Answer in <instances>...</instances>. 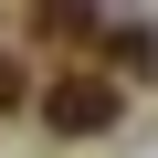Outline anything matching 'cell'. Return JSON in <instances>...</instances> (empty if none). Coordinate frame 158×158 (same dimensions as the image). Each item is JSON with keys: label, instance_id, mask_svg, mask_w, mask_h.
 Instances as JSON below:
<instances>
[{"label": "cell", "instance_id": "6da1fadb", "mask_svg": "<svg viewBox=\"0 0 158 158\" xmlns=\"http://www.w3.org/2000/svg\"><path fill=\"white\" fill-rule=\"evenodd\" d=\"M116 116H127V85H116L106 63H63L53 85H42V127L53 137H106Z\"/></svg>", "mask_w": 158, "mask_h": 158}, {"label": "cell", "instance_id": "7a4b0ae2", "mask_svg": "<svg viewBox=\"0 0 158 158\" xmlns=\"http://www.w3.org/2000/svg\"><path fill=\"white\" fill-rule=\"evenodd\" d=\"M32 42H53V53H95L106 21H95V11H74V0H42V11H32Z\"/></svg>", "mask_w": 158, "mask_h": 158}, {"label": "cell", "instance_id": "3957f363", "mask_svg": "<svg viewBox=\"0 0 158 158\" xmlns=\"http://www.w3.org/2000/svg\"><path fill=\"white\" fill-rule=\"evenodd\" d=\"M95 63H116V74H158V32H148V21H106Z\"/></svg>", "mask_w": 158, "mask_h": 158}, {"label": "cell", "instance_id": "277c9868", "mask_svg": "<svg viewBox=\"0 0 158 158\" xmlns=\"http://www.w3.org/2000/svg\"><path fill=\"white\" fill-rule=\"evenodd\" d=\"M21 95H32V74H21V63H11V53H0V116H11V106H21Z\"/></svg>", "mask_w": 158, "mask_h": 158}]
</instances>
